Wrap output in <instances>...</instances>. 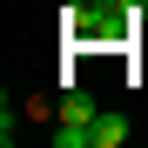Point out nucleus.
Segmentation results:
<instances>
[{
    "label": "nucleus",
    "instance_id": "nucleus-3",
    "mask_svg": "<svg viewBox=\"0 0 148 148\" xmlns=\"http://www.w3.org/2000/svg\"><path fill=\"white\" fill-rule=\"evenodd\" d=\"M54 148H88V128H54Z\"/></svg>",
    "mask_w": 148,
    "mask_h": 148
},
{
    "label": "nucleus",
    "instance_id": "nucleus-1",
    "mask_svg": "<svg viewBox=\"0 0 148 148\" xmlns=\"http://www.w3.org/2000/svg\"><path fill=\"white\" fill-rule=\"evenodd\" d=\"M94 114H101V108H94L81 88H67V101H61V128H94ZM88 148H94V141H88Z\"/></svg>",
    "mask_w": 148,
    "mask_h": 148
},
{
    "label": "nucleus",
    "instance_id": "nucleus-2",
    "mask_svg": "<svg viewBox=\"0 0 148 148\" xmlns=\"http://www.w3.org/2000/svg\"><path fill=\"white\" fill-rule=\"evenodd\" d=\"M88 141H94V148H121V141H128V121H121V114H94Z\"/></svg>",
    "mask_w": 148,
    "mask_h": 148
}]
</instances>
